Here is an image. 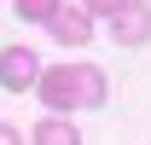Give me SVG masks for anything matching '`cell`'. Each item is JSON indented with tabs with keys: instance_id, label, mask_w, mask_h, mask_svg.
Wrapping results in <instances>:
<instances>
[{
	"instance_id": "6da1fadb",
	"label": "cell",
	"mask_w": 151,
	"mask_h": 145,
	"mask_svg": "<svg viewBox=\"0 0 151 145\" xmlns=\"http://www.w3.org/2000/svg\"><path fill=\"white\" fill-rule=\"evenodd\" d=\"M105 70L99 64H52V70H41L35 81V99L52 116H70V110H99L105 105Z\"/></svg>"
},
{
	"instance_id": "7a4b0ae2",
	"label": "cell",
	"mask_w": 151,
	"mask_h": 145,
	"mask_svg": "<svg viewBox=\"0 0 151 145\" xmlns=\"http://www.w3.org/2000/svg\"><path fill=\"white\" fill-rule=\"evenodd\" d=\"M35 81H41V58L29 47H6L0 52V87L6 93H29Z\"/></svg>"
},
{
	"instance_id": "3957f363",
	"label": "cell",
	"mask_w": 151,
	"mask_h": 145,
	"mask_svg": "<svg viewBox=\"0 0 151 145\" xmlns=\"http://www.w3.org/2000/svg\"><path fill=\"white\" fill-rule=\"evenodd\" d=\"M111 41H116V47H145V41H151V6L128 0V6L111 18Z\"/></svg>"
},
{
	"instance_id": "277c9868",
	"label": "cell",
	"mask_w": 151,
	"mask_h": 145,
	"mask_svg": "<svg viewBox=\"0 0 151 145\" xmlns=\"http://www.w3.org/2000/svg\"><path fill=\"white\" fill-rule=\"evenodd\" d=\"M47 29H52L58 47H87V41H93V18H87L81 6H58L52 18H47Z\"/></svg>"
},
{
	"instance_id": "5b68a950",
	"label": "cell",
	"mask_w": 151,
	"mask_h": 145,
	"mask_svg": "<svg viewBox=\"0 0 151 145\" xmlns=\"http://www.w3.org/2000/svg\"><path fill=\"white\" fill-rule=\"evenodd\" d=\"M29 145H81V128L70 116H47V122L29 128Z\"/></svg>"
},
{
	"instance_id": "8992f818",
	"label": "cell",
	"mask_w": 151,
	"mask_h": 145,
	"mask_svg": "<svg viewBox=\"0 0 151 145\" xmlns=\"http://www.w3.org/2000/svg\"><path fill=\"white\" fill-rule=\"evenodd\" d=\"M12 6H18V18H23V23H47L64 0H12Z\"/></svg>"
},
{
	"instance_id": "52a82bcc",
	"label": "cell",
	"mask_w": 151,
	"mask_h": 145,
	"mask_svg": "<svg viewBox=\"0 0 151 145\" xmlns=\"http://www.w3.org/2000/svg\"><path fill=\"white\" fill-rule=\"evenodd\" d=\"M122 6H128V0H81V12H87V18H116Z\"/></svg>"
},
{
	"instance_id": "ba28073f",
	"label": "cell",
	"mask_w": 151,
	"mask_h": 145,
	"mask_svg": "<svg viewBox=\"0 0 151 145\" xmlns=\"http://www.w3.org/2000/svg\"><path fill=\"white\" fill-rule=\"evenodd\" d=\"M0 145H23V128H12V122H0Z\"/></svg>"
}]
</instances>
